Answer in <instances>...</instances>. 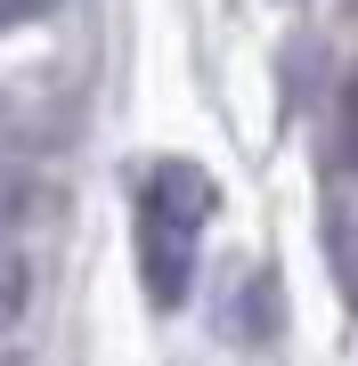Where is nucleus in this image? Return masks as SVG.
<instances>
[{"mask_svg":"<svg viewBox=\"0 0 358 366\" xmlns=\"http://www.w3.org/2000/svg\"><path fill=\"white\" fill-rule=\"evenodd\" d=\"M342 155L358 163V66H350V81H342Z\"/></svg>","mask_w":358,"mask_h":366,"instance_id":"20e7f679","label":"nucleus"},{"mask_svg":"<svg viewBox=\"0 0 358 366\" xmlns=\"http://www.w3.org/2000/svg\"><path fill=\"white\" fill-rule=\"evenodd\" d=\"M139 277H146L155 310H179L187 285H196V228L155 212V204H139Z\"/></svg>","mask_w":358,"mask_h":366,"instance_id":"f257e3e1","label":"nucleus"},{"mask_svg":"<svg viewBox=\"0 0 358 366\" xmlns=\"http://www.w3.org/2000/svg\"><path fill=\"white\" fill-rule=\"evenodd\" d=\"M139 204L171 212V220H187V228H204V220H212V204H220V187H212V171H204V163H179V155H171V163L146 171Z\"/></svg>","mask_w":358,"mask_h":366,"instance_id":"f03ea898","label":"nucleus"},{"mask_svg":"<svg viewBox=\"0 0 358 366\" xmlns=\"http://www.w3.org/2000/svg\"><path fill=\"white\" fill-rule=\"evenodd\" d=\"M33 16H49V0H0V33H16V25H33Z\"/></svg>","mask_w":358,"mask_h":366,"instance_id":"39448f33","label":"nucleus"},{"mask_svg":"<svg viewBox=\"0 0 358 366\" xmlns=\"http://www.w3.org/2000/svg\"><path fill=\"white\" fill-rule=\"evenodd\" d=\"M25 310H33V269H25L16 244H0V334H9Z\"/></svg>","mask_w":358,"mask_h":366,"instance_id":"7ed1b4c3","label":"nucleus"}]
</instances>
